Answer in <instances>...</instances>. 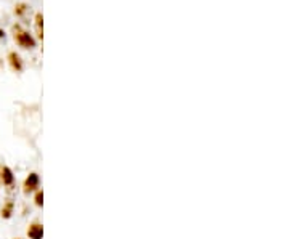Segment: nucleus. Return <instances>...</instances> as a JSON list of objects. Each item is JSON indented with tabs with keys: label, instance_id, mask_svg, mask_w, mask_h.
Wrapping results in <instances>:
<instances>
[{
	"label": "nucleus",
	"instance_id": "obj_4",
	"mask_svg": "<svg viewBox=\"0 0 289 239\" xmlns=\"http://www.w3.org/2000/svg\"><path fill=\"white\" fill-rule=\"evenodd\" d=\"M27 238L29 239H42L44 238V225L39 221H34L27 228Z\"/></svg>",
	"mask_w": 289,
	"mask_h": 239
},
{
	"label": "nucleus",
	"instance_id": "obj_5",
	"mask_svg": "<svg viewBox=\"0 0 289 239\" xmlns=\"http://www.w3.org/2000/svg\"><path fill=\"white\" fill-rule=\"evenodd\" d=\"M8 63H10V66H11V69H13V71H16V72L22 71V60H21V56L16 52H10L8 53Z\"/></svg>",
	"mask_w": 289,
	"mask_h": 239
},
{
	"label": "nucleus",
	"instance_id": "obj_9",
	"mask_svg": "<svg viewBox=\"0 0 289 239\" xmlns=\"http://www.w3.org/2000/svg\"><path fill=\"white\" fill-rule=\"evenodd\" d=\"M26 10H27V5H26V3H18V5L15 7V15L22 16V15H24Z\"/></svg>",
	"mask_w": 289,
	"mask_h": 239
},
{
	"label": "nucleus",
	"instance_id": "obj_3",
	"mask_svg": "<svg viewBox=\"0 0 289 239\" xmlns=\"http://www.w3.org/2000/svg\"><path fill=\"white\" fill-rule=\"evenodd\" d=\"M0 181H2L5 186H11L15 183V174L8 166L0 167Z\"/></svg>",
	"mask_w": 289,
	"mask_h": 239
},
{
	"label": "nucleus",
	"instance_id": "obj_11",
	"mask_svg": "<svg viewBox=\"0 0 289 239\" xmlns=\"http://www.w3.org/2000/svg\"><path fill=\"white\" fill-rule=\"evenodd\" d=\"M16 239H20V238H16Z\"/></svg>",
	"mask_w": 289,
	"mask_h": 239
},
{
	"label": "nucleus",
	"instance_id": "obj_8",
	"mask_svg": "<svg viewBox=\"0 0 289 239\" xmlns=\"http://www.w3.org/2000/svg\"><path fill=\"white\" fill-rule=\"evenodd\" d=\"M34 202H36L37 207H42L44 206V191L42 190H37L36 191V196H34Z\"/></svg>",
	"mask_w": 289,
	"mask_h": 239
},
{
	"label": "nucleus",
	"instance_id": "obj_10",
	"mask_svg": "<svg viewBox=\"0 0 289 239\" xmlns=\"http://www.w3.org/2000/svg\"><path fill=\"white\" fill-rule=\"evenodd\" d=\"M5 36V34H3V31L2 29H0V37H3Z\"/></svg>",
	"mask_w": 289,
	"mask_h": 239
},
{
	"label": "nucleus",
	"instance_id": "obj_7",
	"mask_svg": "<svg viewBox=\"0 0 289 239\" xmlns=\"http://www.w3.org/2000/svg\"><path fill=\"white\" fill-rule=\"evenodd\" d=\"M13 210H15V202L7 201L2 206V209H0V215H2V218H10L13 215Z\"/></svg>",
	"mask_w": 289,
	"mask_h": 239
},
{
	"label": "nucleus",
	"instance_id": "obj_2",
	"mask_svg": "<svg viewBox=\"0 0 289 239\" xmlns=\"http://www.w3.org/2000/svg\"><path fill=\"white\" fill-rule=\"evenodd\" d=\"M39 186H41V178H39V175L36 172H31L26 177L24 183H22V190H24L26 195H29V193L37 191Z\"/></svg>",
	"mask_w": 289,
	"mask_h": 239
},
{
	"label": "nucleus",
	"instance_id": "obj_1",
	"mask_svg": "<svg viewBox=\"0 0 289 239\" xmlns=\"http://www.w3.org/2000/svg\"><path fill=\"white\" fill-rule=\"evenodd\" d=\"M11 31H13V39L15 42L20 45L21 48H26V50H31L36 47V41H34V37L31 36L29 32L26 29H22V26L20 24H13L11 27Z\"/></svg>",
	"mask_w": 289,
	"mask_h": 239
},
{
	"label": "nucleus",
	"instance_id": "obj_6",
	"mask_svg": "<svg viewBox=\"0 0 289 239\" xmlns=\"http://www.w3.org/2000/svg\"><path fill=\"white\" fill-rule=\"evenodd\" d=\"M34 22H36V34H37V39H44V16L42 13L39 11V13H36V20H34Z\"/></svg>",
	"mask_w": 289,
	"mask_h": 239
}]
</instances>
